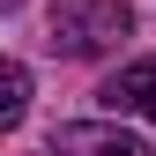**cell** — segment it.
I'll use <instances>...</instances> for the list:
<instances>
[{
  "label": "cell",
  "instance_id": "1",
  "mask_svg": "<svg viewBox=\"0 0 156 156\" xmlns=\"http://www.w3.org/2000/svg\"><path fill=\"white\" fill-rule=\"evenodd\" d=\"M126 30H134L126 0H60V8L45 15L52 52H67V60H97V52H112Z\"/></svg>",
  "mask_w": 156,
  "mask_h": 156
},
{
  "label": "cell",
  "instance_id": "2",
  "mask_svg": "<svg viewBox=\"0 0 156 156\" xmlns=\"http://www.w3.org/2000/svg\"><path fill=\"white\" fill-rule=\"evenodd\" d=\"M45 156H149V141L126 134V126H112V119H74V126L52 134Z\"/></svg>",
  "mask_w": 156,
  "mask_h": 156
},
{
  "label": "cell",
  "instance_id": "3",
  "mask_svg": "<svg viewBox=\"0 0 156 156\" xmlns=\"http://www.w3.org/2000/svg\"><path fill=\"white\" fill-rule=\"evenodd\" d=\"M97 97H104V112H119V119H149V126H156V60L119 67Z\"/></svg>",
  "mask_w": 156,
  "mask_h": 156
},
{
  "label": "cell",
  "instance_id": "4",
  "mask_svg": "<svg viewBox=\"0 0 156 156\" xmlns=\"http://www.w3.org/2000/svg\"><path fill=\"white\" fill-rule=\"evenodd\" d=\"M23 112H30V67L0 52V134L23 126Z\"/></svg>",
  "mask_w": 156,
  "mask_h": 156
},
{
  "label": "cell",
  "instance_id": "5",
  "mask_svg": "<svg viewBox=\"0 0 156 156\" xmlns=\"http://www.w3.org/2000/svg\"><path fill=\"white\" fill-rule=\"evenodd\" d=\"M0 8H15V0H0Z\"/></svg>",
  "mask_w": 156,
  "mask_h": 156
}]
</instances>
